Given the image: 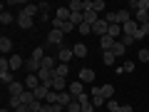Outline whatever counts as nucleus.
I'll list each match as a JSON object with an SVG mask.
<instances>
[{
	"instance_id": "1",
	"label": "nucleus",
	"mask_w": 149,
	"mask_h": 112,
	"mask_svg": "<svg viewBox=\"0 0 149 112\" xmlns=\"http://www.w3.org/2000/svg\"><path fill=\"white\" fill-rule=\"evenodd\" d=\"M92 32H95V35H100V37H104L107 32H109V22H107L104 18H100V20L92 25Z\"/></svg>"
},
{
	"instance_id": "2",
	"label": "nucleus",
	"mask_w": 149,
	"mask_h": 112,
	"mask_svg": "<svg viewBox=\"0 0 149 112\" xmlns=\"http://www.w3.org/2000/svg\"><path fill=\"white\" fill-rule=\"evenodd\" d=\"M15 22H17V25H20L22 27V30H30V27H32V18L30 15H25V13H17V18H15Z\"/></svg>"
},
{
	"instance_id": "3",
	"label": "nucleus",
	"mask_w": 149,
	"mask_h": 112,
	"mask_svg": "<svg viewBox=\"0 0 149 112\" xmlns=\"http://www.w3.org/2000/svg\"><path fill=\"white\" fill-rule=\"evenodd\" d=\"M40 70H42V65L37 62V60H32V57L25 60V72H27V75H37Z\"/></svg>"
},
{
	"instance_id": "4",
	"label": "nucleus",
	"mask_w": 149,
	"mask_h": 112,
	"mask_svg": "<svg viewBox=\"0 0 149 112\" xmlns=\"http://www.w3.org/2000/svg\"><path fill=\"white\" fill-rule=\"evenodd\" d=\"M67 90H70V95H72L74 100H77L80 95H85V82H80V80H77V82H72V85H70Z\"/></svg>"
},
{
	"instance_id": "5",
	"label": "nucleus",
	"mask_w": 149,
	"mask_h": 112,
	"mask_svg": "<svg viewBox=\"0 0 149 112\" xmlns=\"http://www.w3.org/2000/svg\"><path fill=\"white\" fill-rule=\"evenodd\" d=\"M62 35H65L62 30H55V27H52V30L47 32V43L50 45H60V43H62Z\"/></svg>"
},
{
	"instance_id": "6",
	"label": "nucleus",
	"mask_w": 149,
	"mask_h": 112,
	"mask_svg": "<svg viewBox=\"0 0 149 112\" xmlns=\"http://www.w3.org/2000/svg\"><path fill=\"white\" fill-rule=\"evenodd\" d=\"M137 30H139V22H134V18L122 25V32H124V35H132V37H134V35H137Z\"/></svg>"
},
{
	"instance_id": "7",
	"label": "nucleus",
	"mask_w": 149,
	"mask_h": 112,
	"mask_svg": "<svg viewBox=\"0 0 149 112\" xmlns=\"http://www.w3.org/2000/svg\"><path fill=\"white\" fill-rule=\"evenodd\" d=\"M57 57H60V62H62V65H67L70 60L74 57V52H72V48H60V52H57Z\"/></svg>"
},
{
	"instance_id": "8",
	"label": "nucleus",
	"mask_w": 149,
	"mask_h": 112,
	"mask_svg": "<svg viewBox=\"0 0 149 112\" xmlns=\"http://www.w3.org/2000/svg\"><path fill=\"white\" fill-rule=\"evenodd\" d=\"M80 82H95V70L92 67H82L80 70Z\"/></svg>"
},
{
	"instance_id": "9",
	"label": "nucleus",
	"mask_w": 149,
	"mask_h": 112,
	"mask_svg": "<svg viewBox=\"0 0 149 112\" xmlns=\"http://www.w3.org/2000/svg\"><path fill=\"white\" fill-rule=\"evenodd\" d=\"M8 92H10V97H17V95H22V92H25V85L15 80L13 85H8Z\"/></svg>"
},
{
	"instance_id": "10",
	"label": "nucleus",
	"mask_w": 149,
	"mask_h": 112,
	"mask_svg": "<svg viewBox=\"0 0 149 112\" xmlns=\"http://www.w3.org/2000/svg\"><path fill=\"white\" fill-rule=\"evenodd\" d=\"M114 37H109V35H104V37H100V45H102V52H109L112 48H114Z\"/></svg>"
},
{
	"instance_id": "11",
	"label": "nucleus",
	"mask_w": 149,
	"mask_h": 112,
	"mask_svg": "<svg viewBox=\"0 0 149 112\" xmlns=\"http://www.w3.org/2000/svg\"><path fill=\"white\" fill-rule=\"evenodd\" d=\"M10 50H13V40L3 35V37H0V52H3V57H5V55L10 52Z\"/></svg>"
},
{
	"instance_id": "12",
	"label": "nucleus",
	"mask_w": 149,
	"mask_h": 112,
	"mask_svg": "<svg viewBox=\"0 0 149 112\" xmlns=\"http://www.w3.org/2000/svg\"><path fill=\"white\" fill-rule=\"evenodd\" d=\"M22 13H25V15H30V18H35V15H40V5H35V3H27V5L22 8Z\"/></svg>"
},
{
	"instance_id": "13",
	"label": "nucleus",
	"mask_w": 149,
	"mask_h": 112,
	"mask_svg": "<svg viewBox=\"0 0 149 112\" xmlns=\"http://www.w3.org/2000/svg\"><path fill=\"white\" fill-rule=\"evenodd\" d=\"M74 102V97L70 95V90H65V92H60V105L65 107V110H67V105H72Z\"/></svg>"
},
{
	"instance_id": "14",
	"label": "nucleus",
	"mask_w": 149,
	"mask_h": 112,
	"mask_svg": "<svg viewBox=\"0 0 149 112\" xmlns=\"http://www.w3.org/2000/svg\"><path fill=\"white\" fill-rule=\"evenodd\" d=\"M0 80H3V85H13V82H15L13 70H0Z\"/></svg>"
},
{
	"instance_id": "15",
	"label": "nucleus",
	"mask_w": 149,
	"mask_h": 112,
	"mask_svg": "<svg viewBox=\"0 0 149 112\" xmlns=\"http://www.w3.org/2000/svg\"><path fill=\"white\" fill-rule=\"evenodd\" d=\"M82 15H85V22H87V25H95V22H97V20L102 18V15H97L95 10H85Z\"/></svg>"
},
{
	"instance_id": "16",
	"label": "nucleus",
	"mask_w": 149,
	"mask_h": 112,
	"mask_svg": "<svg viewBox=\"0 0 149 112\" xmlns=\"http://www.w3.org/2000/svg\"><path fill=\"white\" fill-rule=\"evenodd\" d=\"M70 18H72V10H70V8H57V20L70 22Z\"/></svg>"
},
{
	"instance_id": "17",
	"label": "nucleus",
	"mask_w": 149,
	"mask_h": 112,
	"mask_svg": "<svg viewBox=\"0 0 149 112\" xmlns=\"http://www.w3.org/2000/svg\"><path fill=\"white\" fill-rule=\"evenodd\" d=\"M72 52H74V57H85V55H87V45H85V43L72 45Z\"/></svg>"
},
{
	"instance_id": "18",
	"label": "nucleus",
	"mask_w": 149,
	"mask_h": 112,
	"mask_svg": "<svg viewBox=\"0 0 149 112\" xmlns=\"http://www.w3.org/2000/svg\"><path fill=\"white\" fill-rule=\"evenodd\" d=\"M65 87H70V85H65V77H55L52 80V90L55 92H65Z\"/></svg>"
},
{
	"instance_id": "19",
	"label": "nucleus",
	"mask_w": 149,
	"mask_h": 112,
	"mask_svg": "<svg viewBox=\"0 0 149 112\" xmlns=\"http://www.w3.org/2000/svg\"><path fill=\"white\" fill-rule=\"evenodd\" d=\"M100 95L104 97V100H112V97H114V87H112V85H104V87H100Z\"/></svg>"
},
{
	"instance_id": "20",
	"label": "nucleus",
	"mask_w": 149,
	"mask_h": 112,
	"mask_svg": "<svg viewBox=\"0 0 149 112\" xmlns=\"http://www.w3.org/2000/svg\"><path fill=\"white\" fill-rule=\"evenodd\" d=\"M22 65H25V62H22L20 55H10V70H20Z\"/></svg>"
},
{
	"instance_id": "21",
	"label": "nucleus",
	"mask_w": 149,
	"mask_h": 112,
	"mask_svg": "<svg viewBox=\"0 0 149 112\" xmlns=\"http://www.w3.org/2000/svg\"><path fill=\"white\" fill-rule=\"evenodd\" d=\"M40 65H42V70H55V67H57V65H55V57H50V55H45Z\"/></svg>"
},
{
	"instance_id": "22",
	"label": "nucleus",
	"mask_w": 149,
	"mask_h": 112,
	"mask_svg": "<svg viewBox=\"0 0 149 112\" xmlns=\"http://www.w3.org/2000/svg\"><path fill=\"white\" fill-rule=\"evenodd\" d=\"M67 8H70L72 13H85V3H82V0H72Z\"/></svg>"
},
{
	"instance_id": "23",
	"label": "nucleus",
	"mask_w": 149,
	"mask_h": 112,
	"mask_svg": "<svg viewBox=\"0 0 149 112\" xmlns=\"http://www.w3.org/2000/svg\"><path fill=\"white\" fill-rule=\"evenodd\" d=\"M124 50H127V48H124V43H122V40H117L114 48H112L109 52H114V57H119V55H124Z\"/></svg>"
},
{
	"instance_id": "24",
	"label": "nucleus",
	"mask_w": 149,
	"mask_h": 112,
	"mask_svg": "<svg viewBox=\"0 0 149 112\" xmlns=\"http://www.w3.org/2000/svg\"><path fill=\"white\" fill-rule=\"evenodd\" d=\"M129 20H132L129 10H119V13H117V22H119V25H124V22H129Z\"/></svg>"
},
{
	"instance_id": "25",
	"label": "nucleus",
	"mask_w": 149,
	"mask_h": 112,
	"mask_svg": "<svg viewBox=\"0 0 149 112\" xmlns=\"http://www.w3.org/2000/svg\"><path fill=\"white\" fill-rule=\"evenodd\" d=\"M52 72H55V77H67V72H70V67H67V65H57V67H55Z\"/></svg>"
},
{
	"instance_id": "26",
	"label": "nucleus",
	"mask_w": 149,
	"mask_h": 112,
	"mask_svg": "<svg viewBox=\"0 0 149 112\" xmlns=\"http://www.w3.org/2000/svg\"><path fill=\"white\" fill-rule=\"evenodd\" d=\"M109 37H114V40H119V35H122V25H109V32H107Z\"/></svg>"
},
{
	"instance_id": "27",
	"label": "nucleus",
	"mask_w": 149,
	"mask_h": 112,
	"mask_svg": "<svg viewBox=\"0 0 149 112\" xmlns=\"http://www.w3.org/2000/svg\"><path fill=\"white\" fill-rule=\"evenodd\" d=\"M134 67H137V65H134L132 60H127L122 67H117V72H119V75H122V72H134Z\"/></svg>"
},
{
	"instance_id": "28",
	"label": "nucleus",
	"mask_w": 149,
	"mask_h": 112,
	"mask_svg": "<svg viewBox=\"0 0 149 112\" xmlns=\"http://www.w3.org/2000/svg\"><path fill=\"white\" fill-rule=\"evenodd\" d=\"M119 107H122V105H119L114 97H112V100H107V112H119Z\"/></svg>"
},
{
	"instance_id": "29",
	"label": "nucleus",
	"mask_w": 149,
	"mask_h": 112,
	"mask_svg": "<svg viewBox=\"0 0 149 112\" xmlns=\"http://www.w3.org/2000/svg\"><path fill=\"white\" fill-rule=\"evenodd\" d=\"M13 20H15V18H13L8 10H3V13H0V22H3V25H10Z\"/></svg>"
},
{
	"instance_id": "30",
	"label": "nucleus",
	"mask_w": 149,
	"mask_h": 112,
	"mask_svg": "<svg viewBox=\"0 0 149 112\" xmlns=\"http://www.w3.org/2000/svg\"><path fill=\"white\" fill-rule=\"evenodd\" d=\"M8 107H13V110L22 107V100H20V95H17V97H10V100H8Z\"/></svg>"
},
{
	"instance_id": "31",
	"label": "nucleus",
	"mask_w": 149,
	"mask_h": 112,
	"mask_svg": "<svg viewBox=\"0 0 149 112\" xmlns=\"http://www.w3.org/2000/svg\"><path fill=\"white\" fill-rule=\"evenodd\" d=\"M42 57H45V50H42V48H35V50H32V60L42 62Z\"/></svg>"
},
{
	"instance_id": "32",
	"label": "nucleus",
	"mask_w": 149,
	"mask_h": 112,
	"mask_svg": "<svg viewBox=\"0 0 149 112\" xmlns=\"http://www.w3.org/2000/svg\"><path fill=\"white\" fill-rule=\"evenodd\" d=\"M92 105L95 107H104V97L102 95H92Z\"/></svg>"
},
{
	"instance_id": "33",
	"label": "nucleus",
	"mask_w": 149,
	"mask_h": 112,
	"mask_svg": "<svg viewBox=\"0 0 149 112\" xmlns=\"http://www.w3.org/2000/svg\"><path fill=\"white\" fill-rule=\"evenodd\" d=\"M102 60H104V65H112L117 57H114V52H102Z\"/></svg>"
},
{
	"instance_id": "34",
	"label": "nucleus",
	"mask_w": 149,
	"mask_h": 112,
	"mask_svg": "<svg viewBox=\"0 0 149 112\" xmlns=\"http://www.w3.org/2000/svg\"><path fill=\"white\" fill-rule=\"evenodd\" d=\"M65 112H82V105H80L77 100H74L72 105H67V110H65Z\"/></svg>"
},
{
	"instance_id": "35",
	"label": "nucleus",
	"mask_w": 149,
	"mask_h": 112,
	"mask_svg": "<svg viewBox=\"0 0 149 112\" xmlns=\"http://www.w3.org/2000/svg\"><path fill=\"white\" fill-rule=\"evenodd\" d=\"M77 30H80L82 35H90V32H92V25H87V22H82V25L77 27Z\"/></svg>"
},
{
	"instance_id": "36",
	"label": "nucleus",
	"mask_w": 149,
	"mask_h": 112,
	"mask_svg": "<svg viewBox=\"0 0 149 112\" xmlns=\"http://www.w3.org/2000/svg\"><path fill=\"white\" fill-rule=\"evenodd\" d=\"M137 10H149V0H137Z\"/></svg>"
},
{
	"instance_id": "37",
	"label": "nucleus",
	"mask_w": 149,
	"mask_h": 112,
	"mask_svg": "<svg viewBox=\"0 0 149 112\" xmlns=\"http://www.w3.org/2000/svg\"><path fill=\"white\" fill-rule=\"evenodd\" d=\"M139 60H142V62H147V60H149V50H147V48L139 50Z\"/></svg>"
},
{
	"instance_id": "38",
	"label": "nucleus",
	"mask_w": 149,
	"mask_h": 112,
	"mask_svg": "<svg viewBox=\"0 0 149 112\" xmlns=\"http://www.w3.org/2000/svg\"><path fill=\"white\" fill-rule=\"evenodd\" d=\"M122 43H124V48H129V45L134 43V37H132V35H124V37H122Z\"/></svg>"
},
{
	"instance_id": "39",
	"label": "nucleus",
	"mask_w": 149,
	"mask_h": 112,
	"mask_svg": "<svg viewBox=\"0 0 149 112\" xmlns=\"http://www.w3.org/2000/svg\"><path fill=\"white\" fill-rule=\"evenodd\" d=\"M119 112H134V110H132L129 105H122V107H119Z\"/></svg>"
},
{
	"instance_id": "40",
	"label": "nucleus",
	"mask_w": 149,
	"mask_h": 112,
	"mask_svg": "<svg viewBox=\"0 0 149 112\" xmlns=\"http://www.w3.org/2000/svg\"><path fill=\"white\" fill-rule=\"evenodd\" d=\"M0 112H10V110H8V107H3V110H0Z\"/></svg>"
},
{
	"instance_id": "41",
	"label": "nucleus",
	"mask_w": 149,
	"mask_h": 112,
	"mask_svg": "<svg viewBox=\"0 0 149 112\" xmlns=\"http://www.w3.org/2000/svg\"><path fill=\"white\" fill-rule=\"evenodd\" d=\"M62 112H65V110H62Z\"/></svg>"
}]
</instances>
